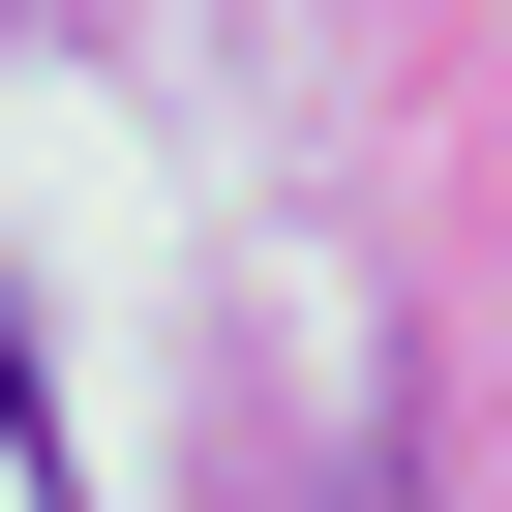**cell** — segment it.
Here are the masks:
<instances>
[]
</instances>
